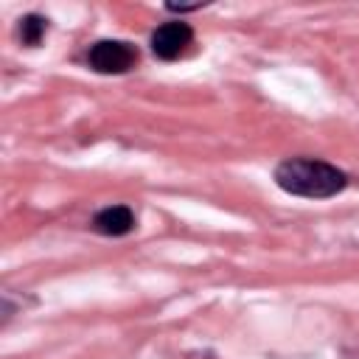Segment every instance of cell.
Masks as SVG:
<instances>
[{"instance_id":"6da1fadb","label":"cell","mask_w":359,"mask_h":359,"mask_svg":"<svg viewBox=\"0 0 359 359\" xmlns=\"http://www.w3.org/2000/svg\"><path fill=\"white\" fill-rule=\"evenodd\" d=\"M280 191L303 199H331L348 188V174L317 157H289L275 165Z\"/></svg>"},{"instance_id":"5b68a950","label":"cell","mask_w":359,"mask_h":359,"mask_svg":"<svg viewBox=\"0 0 359 359\" xmlns=\"http://www.w3.org/2000/svg\"><path fill=\"white\" fill-rule=\"evenodd\" d=\"M45 31H48V20L39 17V14H25V17L20 20V36H22V42L31 45V48L42 42Z\"/></svg>"},{"instance_id":"7a4b0ae2","label":"cell","mask_w":359,"mask_h":359,"mask_svg":"<svg viewBox=\"0 0 359 359\" xmlns=\"http://www.w3.org/2000/svg\"><path fill=\"white\" fill-rule=\"evenodd\" d=\"M135 62H137V48L126 39H98L87 50V65L104 76L126 73L135 67Z\"/></svg>"},{"instance_id":"3957f363","label":"cell","mask_w":359,"mask_h":359,"mask_svg":"<svg viewBox=\"0 0 359 359\" xmlns=\"http://www.w3.org/2000/svg\"><path fill=\"white\" fill-rule=\"evenodd\" d=\"M191 39H194V28L188 22H182V20H171V22H163V25H157L151 31L149 45H151V53L157 59L171 62L191 45Z\"/></svg>"},{"instance_id":"277c9868","label":"cell","mask_w":359,"mask_h":359,"mask_svg":"<svg viewBox=\"0 0 359 359\" xmlns=\"http://www.w3.org/2000/svg\"><path fill=\"white\" fill-rule=\"evenodd\" d=\"M93 230L109 238L126 236L135 230V213L129 205H107L93 216Z\"/></svg>"}]
</instances>
